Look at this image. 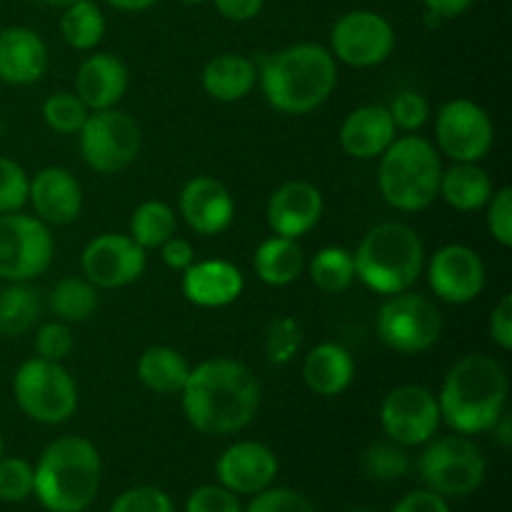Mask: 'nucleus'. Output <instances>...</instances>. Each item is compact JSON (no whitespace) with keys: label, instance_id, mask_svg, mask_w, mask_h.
Here are the masks:
<instances>
[{"label":"nucleus","instance_id":"obj_1","mask_svg":"<svg viewBox=\"0 0 512 512\" xmlns=\"http://www.w3.org/2000/svg\"><path fill=\"white\" fill-rule=\"evenodd\" d=\"M183 415L198 433L230 435L248 428L260 408V383L253 370L230 358H213L190 368L180 390Z\"/></svg>","mask_w":512,"mask_h":512},{"label":"nucleus","instance_id":"obj_2","mask_svg":"<svg viewBox=\"0 0 512 512\" xmlns=\"http://www.w3.org/2000/svg\"><path fill=\"white\" fill-rule=\"evenodd\" d=\"M508 405V375L490 355H465L445 375L438 395L440 420L460 435L495 428Z\"/></svg>","mask_w":512,"mask_h":512},{"label":"nucleus","instance_id":"obj_3","mask_svg":"<svg viewBox=\"0 0 512 512\" xmlns=\"http://www.w3.org/2000/svg\"><path fill=\"white\" fill-rule=\"evenodd\" d=\"M258 80L265 100L278 113L305 115L333 95L338 60L323 45L298 43L265 58Z\"/></svg>","mask_w":512,"mask_h":512},{"label":"nucleus","instance_id":"obj_4","mask_svg":"<svg viewBox=\"0 0 512 512\" xmlns=\"http://www.w3.org/2000/svg\"><path fill=\"white\" fill-rule=\"evenodd\" d=\"M100 453L80 435L53 440L33 470V493L50 512H83L100 488Z\"/></svg>","mask_w":512,"mask_h":512},{"label":"nucleus","instance_id":"obj_5","mask_svg":"<svg viewBox=\"0 0 512 512\" xmlns=\"http://www.w3.org/2000/svg\"><path fill=\"white\" fill-rule=\"evenodd\" d=\"M355 278L378 295H398L415 285L425 268V245L405 223H380L353 253Z\"/></svg>","mask_w":512,"mask_h":512},{"label":"nucleus","instance_id":"obj_6","mask_svg":"<svg viewBox=\"0 0 512 512\" xmlns=\"http://www.w3.org/2000/svg\"><path fill=\"white\" fill-rule=\"evenodd\" d=\"M440 165L438 150L420 135L395 138L380 155L378 188L388 205L403 213H418L438 198Z\"/></svg>","mask_w":512,"mask_h":512},{"label":"nucleus","instance_id":"obj_7","mask_svg":"<svg viewBox=\"0 0 512 512\" xmlns=\"http://www.w3.org/2000/svg\"><path fill=\"white\" fill-rule=\"evenodd\" d=\"M13 395L18 408L30 420L60 425L78 410V385L60 363L30 358L15 370Z\"/></svg>","mask_w":512,"mask_h":512},{"label":"nucleus","instance_id":"obj_8","mask_svg":"<svg viewBox=\"0 0 512 512\" xmlns=\"http://www.w3.org/2000/svg\"><path fill=\"white\" fill-rule=\"evenodd\" d=\"M418 470L423 483L440 498H463L483 485L485 455L465 435H448L423 450Z\"/></svg>","mask_w":512,"mask_h":512},{"label":"nucleus","instance_id":"obj_9","mask_svg":"<svg viewBox=\"0 0 512 512\" xmlns=\"http://www.w3.org/2000/svg\"><path fill=\"white\" fill-rule=\"evenodd\" d=\"M378 338L395 353L418 355L433 348L443 333V318L433 300L418 293L388 295L375 318Z\"/></svg>","mask_w":512,"mask_h":512},{"label":"nucleus","instance_id":"obj_10","mask_svg":"<svg viewBox=\"0 0 512 512\" xmlns=\"http://www.w3.org/2000/svg\"><path fill=\"white\" fill-rule=\"evenodd\" d=\"M78 135L85 165L103 175L130 168L138 158L140 143H143V133L133 115L118 108L90 113Z\"/></svg>","mask_w":512,"mask_h":512},{"label":"nucleus","instance_id":"obj_11","mask_svg":"<svg viewBox=\"0 0 512 512\" xmlns=\"http://www.w3.org/2000/svg\"><path fill=\"white\" fill-rule=\"evenodd\" d=\"M53 235L43 220L23 213L0 215V280L30 283L53 263Z\"/></svg>","mask_w":512,"mask_h":512},{"label":"nucleus","instance_id":"obj_12","mask_svg":"<svg viewBox=\"0 0 512 512\" xmlns=\"http://www.w3.org/2000/svg\"><path fill=\"white\" fill-rule=\"evenodd\" d=\"M393 48V25L373 10H350L330 30V53L350 68H375L393 55Z\"/></svg>","mask_w":512,"mask_h":512},{"label":"nucleus","instance_id":"obj_13","mask_svg":"<svg viewBox=\"0 0 512 512\" xmlns=\"http://www.w3.org/2000/svg\"><path fill=\"white\" fill-rule=\"evenodd\" d=\"M435 138L453 163H480L493 148L495 128L478 103L458 98L438 110Z\"/></svg>","mask_w":512,"mask_h":512},{"label":"nucleus","instance_id":"obj_14","mask_svg":"<svg viewBox=\"0 0 512 512\" xmlns=\"http://www.w3.org/2000/svg\"><path fill=\"white\" fill-rule=\"evenodd\" d=\"M380 425L388 440L403 445H425L440 425L438 395L423 385H400L380 405Z\"/></svg>","mask_w":512,"mask_h":512},{"label":"nucleus","instance_id":"obj_15","mask_svg":"<svg viewBox=\"0 0 512 512\" xmlns=\"http://www.w3.org/2000/svg\"><path fill=\"white\" fill-rule=\"evenodd\" d=\"M145 250L130 235L103 233L85 245L80 268L95 288L115 290L135 283L145 273Z\"/></svg>","mask_w":512,"mask_h":512},{"label":"nucleus","instance_id":"obj_16","mask_svg":"<svg viewBox=\"0 0 512 512\" xmlns=\"http://www.w3.org/2000/svg\"><path fill=\"white\" fill-rule=\"evenodd\" d=\"M428 283L445 303H473L485 288V265L468 245H445L430 258Z\"/></svg>","mask_w":512,"mask_h":512},{"label":"nucleus","instance_id":"obj_17","mask_svg":"<svg viewBox=\"0 0 512 512\" xmlns=\"http://www.w3.org/2000/svg\"><path fill=\"white\" fill-rule=\"evenodd\" d=\"M215 475L230 493L258 495L278 478V458L268 445L243 440V443L230 445L220 455L215 463Z\"/></svg>","mask_w":512,"mask_h":512},{"label":"nucleus","instance_id":"obj_18","mask_svg":"<svg viewBox=\"0 0 512 512\" xmlns=\"http://www.w3.org/2000/svg\"><path fill=\"white\" fill-rule=\"evenodd\" d=\"M325 210L323 193L308 180L280 185L268 200V225L280 238L298 240L320 223Z\"/></svg>","mask_w":512,"mask_h":512},{"label":"nucleus","instance_id":"obj_19","mask_svg":"<svg viewBox=\"0 0 512 512\" xmlns=\"http://www.w3.org/2000/svg\"><path fill=\"white\" fill-rule=\"evenodd\" d=\"M180 215L198 235H220L235 218V203L230 190L210 175L188 180L180 190Z\"/></svg>","mask_w":512,"mask_h":512},{"label":"nucleus","instance_id":"obj_20","mask_svg":"<svg viewBox=\"0 0 512 512\" xmlns=\"http://www.w3.org/2000/svg\"><path fill=\"white\" fill-rule=\"evenodd\" d=\"M28 203L45 225H68L83 210V188L70 170L50 165L30 178Z\"/></svg>","mask_w":512,"mask_h":512},{"label":"nucleus","instance_id":"obj_21","mask_svg":"<svg viewBox=\"0 0 512 512\" xmlns=\"http://www.w3.org/2000/svg\"><path fill=\"white\" fill-rule=\"evenodd\" d=\"M180 288L185 300L198 308H225L243 295L245 278L238 265L228 260H193L183 270Z\"/></svg>","mask_w":512,"mask_h":512},{"label":"nucleus","instance_id":"obj_22","mask_svg":"<svg viewBox=\"0 0 512 512\" xmlns=\"http://www.w3.org/2000/svg\"><path fill=\"white\" fill-rule=\"evenodd\" d=\"M48 45L35 30L10 25L0 30V80L8 85L38 83L48 70Z\"/></svg>","mask_w":512,"mask_h":512},{"label":"nucleus","instance_id":"obj_23","mask_svg":"<svg viewBox=\"0 0 512 512\" xmlns=\"http://www.w3.org/2000/svg\"><path fill=\"white\" fill-rule=\"evenodd\" d=\"M130 75L123 60L113 53H95L83 60L75 75V95L85 103L90 113L108 110L128 93Z\"/></svg>","mask_w":512,"mask_h":512},{"label":"nucleus","instance_id":"obj_24","mask_svg":"<svg viewBox=\"0 0 512 512\" xmlns=\"http://www.w3.org/2000/svg\"><path fill=\"white\" fill-rule=\"evenodd\" d=\"M398 138L390 110L385 105L355 108L340 125V145L355 160H375Z\"/></svg>","mask_w":512,"mask_h":512},{"label":"nucleus","instance_id":"obj_25","mask_svg":"<svg viewBox=\"0 0 512 512\" xmlns=\"http://www.w3.org/2000/svg\"><path fill=\"white\" fill-rule=\"evenodd\" d=\"M355 378V360L343 345L320 343L305 355L303 380L315 395L335 398L345 393Z\"/></svg>","mask_w":512,"mask_h":512},{"label":"nucleus","instance_id":"obj_26","mask_svg":"<svg viewBox=\"0 0 512 512\" xmlns=\"http://www.w3.org/2000/svg\"><path fill=\"white\" fill-rule=\"evenodd\" d=\"M258 83V68L240 53H220L203 68V90L218 103H238L248 98Z\"/></svg>","mask_w":512,"mask_h":512},{"label":"nucleus","instance_id":"obj_27","mask_svg":"<svg viewBox=\"0 0 512 512\" xmlns=\"http://www.w3.org/2000/svg\"><path fill=\"white\" fill-rule=\"evenodd\" d=\"M493 193V180L478 163H453L440 175L438 195L460 213L485 208Z\"/></svg>","mask_w":512,"mask_h":512},{"label":"nucleus","instance_id":"obj_28","mask_svg":"<svg viewBox=\"0 0 512 512\" xmlns=\"http://www.w3.org/2000/svg\"><path fill=\"white\" fill-rule=\"evenodd\" d=\"M253 268L255 275H258L265 285L285 288V285L295 283V280L300 278V273H303V250H300L298 240L273 235V238L263 240V243L258 245V250H255L253 255Z\"/></svg>","mask_w":512,"mask_h":512},{"label":"nucleus","instance_id":"obj_29","mask_svg":"<svg viewBox=\"0 0 512 512\" xmlns=\"http://www.w3.org/2000/svg\"><path fill=\"white\" fill-rule=\"evenodd\" d=\"M190 375V363L183 353L168 345L148 348L138 360V378L150 393L180 395Z\"/></svg>","mask_w":512,"mask_h":512},{"label":"nucleus","instance_id":"obj_30","mask_svg":"<svg viewBox=\"0 0 512 512\" xmlns=\"http://www.w3.org/2000/svg\"><path fill=\"white\" fill-rule=\"evenodd\" d=\"M43 313V300L28 283H8L0 288V335L18 338L28 333Z\"/></svg>","mask_w":512,"mask_h":512},{"label":"nucleus","instance_id":"obj_31","mask_svg":"<svg viewBox=\"0 0 512 512\" xmlns=\"http://www.w3.org/2000/svg\"><path fill=\"white\" fill-rule=\"evenodd\" d=\"M48 305L60 323H85L98 310V290L85 278L70 275L53 285Z\"/></svg>","mask_w":512,"mask_h":512},{"label":"nucleus","instance_id":"obj_32","mask_svg":"<svg viewBox=\"0 0 512 512\" xmlns=\"http://www.w3.org/2000/svg\"><path fill=\"white\" fill-rule=\"evenodd\" d=\"M60 35L73 50H93L105 35V15L93 0H78L63 10Z\"/></svg>","mask_w":512,"mask_h":512},{"label":"nucleus","instance_id":"obj_33","mask_svg":"<svg viewBox=\"0 0 512 512\" xmlns=\"http://www.w3.org/2000/svg\"><path fill=\"white\" fill-rule=\"evenodd\" d=\"M175 213L163 200H145L130 218V238L143 250L160 248L175 235Z\"/></svg>","mask_w":512,"mask_h":512},{"label":"nucleus","instance_id":"obj_34","mask_svg":"<svg viewBox=\"0 0 512 512\" xmlns=\"http://www.w3.org/2000/svg\"><path fill=\"white\" fill-rule=\"evenodd\" d=\"M310 278L323 293H343L355 280L353 253L338 245L320 248L310 260Z\"/></svg>","mask_w":512,"mask_h":512},{"label":"nucleus","instance_id":"obj_35","mask_svg":"<svg viewBox=\"0 0 512 512\" xmlns=\"http://www.w3.org/2000/svg\"><path fill=\"white\" fill-rule=\"evenodd\" d=\"M363 468L378 483H395L408 475L410 458L403 445L393 443V440H380L365 450Z\"/></svg>","mask_w":512,"mask_h":512},{"label":"nucleus","instance_id":"obj_36","mask_svg":"<svg viewBox=\"0 0 512 512\" xmlns=\"http://www.w3.org/2000/svg\"><path fill=\"white\" fill-rule=\"evenodd\" d=\"M90 110L85 108L83 100L75 93H68V90H60V93H53L43 103V120L53 133L58 135H73L80 133V128L88 120Z\"/></svg>","mask_w":512,"mask_h":512},{"label":"nucleus","instance_id":"obj_37","mask_svg":"<svg viewBox=\"0 0 512 512\" xmlns=\"http://www.w3.org/2000/svg\"><path fill=\"white\" fill-rule=\"evenodd\" d=\"M30 175L15 160L0 155V215L20 213L28 203Z\"/></svg>","mask_w":512,"mask_h":512},{"label":"nucleus","instance_id":"obj_38","mask_svg":"<svg viewBox=\"0 0 512 512\" xmlns=\"http://www.w3.org/2000/svg\"><path fill=\"white\" fill-rule=\"evenodd\" d=\"M33 495V468L23 458H0V500L23 503Z\"/></svg>","mask_w":512,"mask_h":512},{"label":"nucleus","instance_id":"obj_39","mask_svg":"<svg viewBox=\"0 0 512 512\" xmlns=\"http://www.w3.org/2000/svg\"><path fill=\"white\" fill-rule=\"evenodd\" d=\"M390 118H393L395 128L405 130V133H415V130L423 128L430 118V105L415 90H403V93L395 95V100L390 103Z\"/></svg>","mask_w":512,"mask_h":512},{"label":"nucleus","instance_id":"obj_40","mask_svg":"<svg viewBox=\"0 0 512 512\" xmlns=\"http://www.w3.org/2000/svg\"><path fill=\"white\" fill-rule=\"evenodd\" d=\"M73 345L75 340L68 323H60V320L40 325L38 333H35V353H38V358L50 360V363H63L73 353Z\"/></svg>","mask_w":512,"mask_h":512},{"label":"nucleus","instance_id":"obj_41","mask_svg":"<svg viewBox=\"0 0 512 512\" xmlns=\"http://www.w3.org/2000/svg\"><path fill=\"white\" fill-rule=\"evenodd\" d=\"M110 512H175L168 495L153 485L130 488L113 503Z\"/></svg>","mask_w":512,"mask_h":512},{"label":"nucleus","instance_id":"obj_42","mask_svg":"<svg viewBox=\"0 0 512 512\" xmlns=\"http://www.w3.org/2000/svg\"><path fill=\"white\" fill-rule=\"evenodd\" d=\"M300 340H303V335H300V328H298V323H295V320H290V318L275 320V323L270 325V330H268V358H270V363H275V365L288 363V360L293 358L295 353H298Z\"/></svg>","mask_w":512,"mask_h":512},{"label":"nucleus","instance_id":"obj_43","mask_svg":"<svg viewBox=\"0 0 512 512\" xmlns=\"http://www.w3.org/2000/svg\"><path fill=\"white\" fill-rule=\"evenodd\" d=\"M245 512H315L305 495L288 488H268L253 498Z\"/></svg>","mask_w":512,"mask_h":512},{"label":"nucleus","instance_id":"obj_44","mask_svg":"<svg viewBox=\"0 0 512 512\" xmlns=\"http://www.w3.org/2000/svg\"><path fill=\"white\" fill-rule=\"evenodd\" d=\"M488 230L503 248L512 245V190L500 188L488 200Z\"/></svg>","mask_w":512,"mask_h":512},{"label":"nucleus","instance_id":"obj_45","mask_svg":"<svg viewBox=\"0 0 512 512\" xmlns=\"http://www.w3.org/2000/svg\"><path fill=\"white\" fill-rule=\"evenodd\" d=\"M185 512H243L238 498L223 485H203L185 503Z\"/></svg>","mask_w":512,"mask_h":512},{"label":"nucleus","instance_id":"obj_46","mask_svg":"<svg viewBox=\"0 0 512 512\" xmlns=\"http://www.w3.org/2000/svg\"><path fill=\"white\" fill-rule=\"evenodd\" d=\"M490 338L500 350H512V295H503L490 318Z\"/></svg>","mask_w":512,"mask_h":512},{"label":"nucleus","instance_id":"obj_47","mask_svg":"<svg viewBox=\"0 0 512 512\" xmlns=\"http://www.w3.org/2000/svg\"><path fill=\"white\" fill-rule=\"evenodd\" d=\"M160 258H163L165 268L183 273L188 265H193L195 250H193V245L188 243V240L175 238V235H173V238H168L163 245H160Z\"/></svg>","mask_w":512,"mask_h":512},{"label":"nucleus","instance_id":"obj_48","mask_svg":"<svg viewBox=\"0 0 512 512\" xmlns=\"http://www.w3.org/2000/svg\"><path fill=\"white\" fill-rule=\"evenodd\" d=\"M393 512H450L445 498H440L433 490H415V493L405 495Z\"/></svg>","mask_w":512,"mask_h":512},{"label":"nucleus","instance_id":"obj_49","mask_svg":"<svg viewBox=\"0 0 512 512\" xmlns=\"http://www.w3.org/2000/svg\"><path fill=\"white\" fill-rule=\"evenodd\" d=\"M263 3L265 0H213L215 10L233 23H248V20L258 18Z\"/></svg>","mask_w":512,"mask_h":512},{"label":"nucleus","instance_id":"obj_50","mask_svg":"<svg viewBox=\"0 0 512 512\" xmlns=\"http://www.w3.org/2000/svg\"><path fill=\"white\" fill-rule=\"evenodd\" d=\"M423 5L430 15H435L440 20H448L468 13L473 0H423Z\"/></svg>","mask_w":512,"mask_h":512},{"label":"nucleus","instance_id":"obj_51","mask_svg":"<svg viewBox=\"0 0 512 512\" xmlns=\"http://www.w3.org/2000/svg\"><path fill=\"white\" fill-rule=\"evenodd\" d=\"M108 5H113L115 10H123V13H143V10L153 8L158 0H105Z\"/></svg>","mask_w":512,"mask_h":512},{"label":"nucleus","instance_id":"obj_52","mask_svg":"<svg viewBox=\"0 0 512 512\" xmlns=\"http://www.w3.org/2000/svg\"><path fill=\"white\" fill-rule=\"evenodd\" d=\"M493 433H498V440L505 445V448H508V445L512 443V438H510V418H508V415H503V418H500L498 423H495Z\"/></svg>","mask_w":512,"mask_h":512},{"label":"nucleus","instance_id":"obj_53","mask_svg":"<svg viewBox=\"0 0 512 512\" xmlns=\"http://www.w3.org/2000/svg\"><path fill=\"white\" fill-rule=\"evenodd\" d=\"M45 5H55V8H68L70 3H78V0H40Z\"/></svg>","mask_w":512,"mask_h":512},{"label":"nucleus","instance_id":"obj_54","mask_svg":"<svg viewBox=\"0 0 512 512\" xmlns=\"http://www.w3.org/2000/svg\"><path fill=\"white\" fill-rule=\"evenodd\" d=\"M180 3H185V5H200V3H205V0H180Z\"/></svg>","mask_w":512,"mask_h":512},{"label":"nucleus","instance_id":"obj_55","mask_svg":"<svg viewBox=\"0 0 512 512\" xmlns=\"http://www.w3.org/2000/svg\"><path fill=\"white\" fill-rule=\"evenodd\" d=\"M3 450H5V443H3V435H0V458H3Z\"/></svg>","mask_w":512,"mask_h":512},{"label":"nucleus","instance_id":"obj_56","mask_svg":"<svg viewBox=\"0 0 512 512\" xmlns=\"http://www.w3.org/2000/svg\"><path fill=\"white\" fill-rule=\"evenodd\" d=\"M350 512H368V510H350Z\"/></svg>","mask_w":512,"mask_h":512}]
</instances>
